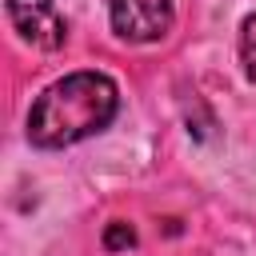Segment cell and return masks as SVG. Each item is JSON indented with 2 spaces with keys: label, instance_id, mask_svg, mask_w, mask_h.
Wrapping results in <instances>:
<instances>
[{
  "label": "cell",
  "instance_id": "5b68a950",
  "mask_svg": "<svg viewBox=\"0 0 256 256\" xmlns=\"http://www.w3.org/2000/svg\"><path fill=\"white\" fill-rule=\"evenodd\" d=\"M136 244V232H132V224H108V232H104V248L108 252H124V248H132Z\"/></svg>",
  "mask_w": 256,
  "mask_h": 256
},
{
  "label": "cell",
  "instance_id": "277c9868",
  "mask_svg": "<svg viewBox=\"0 0 256 256\" xmlns=\"http://www.w3.org/2000/svg\"><path fill=\"white\" fill-rule=\"evenodd\" d=\"M240 64H244V76L256 84V12L244 16L240 24Z\"/></svg>",
  "mask_w": 256,
  "mask_h": 256
},
{
  "label": "cell",
  "instance_id": "7a4b0ae2",
  "mask_svg": "<svg viewBox=\"0 0 256 256\" xmlns=\"http://www.w3.org/2000/svg\"><path fill=\"white\" fill-rule=\"evenodd\" d=\"M112 32L128 44H152L172 28V0H108Z\"/></svg>",
  "mask_w": 256,
  "mask_h": 256
},
{
  "label": "cell",
  "instance_id": "6da1fadb",
  "mask_svg": "<svg viewBox=\"0 0 256 256\" xmlns=\"http://www.w3.org/2000/svg\"><path fill=\"white\" fill-rule=\"evenodd\" d=\"M120 108V92L104 72H72L48 84L28 112V140L36 148H68L108 128Z\"/></svg>",
  "mask_w": 256,
  "mask_h": 256
},
{
  "label": "cell",
  "instance_id": "3957f363",
  "mask_svg": "<svg viewBox=\"0 0 256 256\" xmlns=\"http://www.w3.org/2000/svg\"><path fill=\"white\" fill-rule=\"evenodd\" d=\"M4 8H8V20H12V28L20 32L24 44H32L40 52H56L64 44V36H68L64 16L52 0H8Z\"/></svg>",
  "mask_w": 256,
  "mask_h": 256
}]
</instances>
